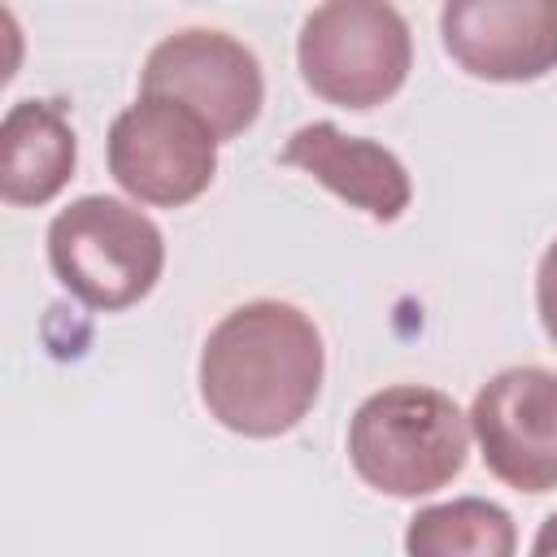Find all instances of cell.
I'll return each instance as SVG.
<instances>
[{"mask_svg":"<svg viewBox=\"0 0 557 557\" xmlns=\"http://www.w3.org/2000/svg\"><path fill=\"white\" fill-rule=\"evenodd\" d=\"M326 374V348L309 313L287 300L231 309L200 348V400L209 418L248 440L300 426Z\"/></svg>","mask_w":557,"mask_h":557,"instance_id":"1","label":"cell"},{"mask_svg":"<svg viewBox=\"0 0 557 557\" xmlns=\"http://www.w3.org/2000/svg\"><path fill=\"white\" fill-rule=\"evenodd\" d=\"M470 413L440 387L396 383L366 396L348 422V461L383 496L418 500L466 470Z\"/></svg>","mask_w":557,"mask_h":557,"instance_id":"2","label":"cell"},{"mask_svg":"<svg viewBox=\"0 0 557 557\" xmlns=\"http://www.w3.org/2000/svg\"><path fill=\"white\" fill-rule=\"evenodd\" d=\"M48 265L74 300L117 313L157 287L165 239L135 205L117 196H78L48 222Z\"/></svg>","mask_w":557,"mask_h":557,"instance_id":"3","label":"cell"},{"mask_svg":"<svg viewBox=\"0 0 557 557\" xmlns=\"http://www.w3.org/2000/svg\"><path fill=\"white\" fill-rule=\"evenodd\" d=\"M296 65L313 96L344 109H374L409 78V22L383 0L318 4L296 35Z\"/></svg>","mask_w":557,"mask_h":557,"instance_id":"4","label":"cell"},{"mask_svg":"<svg viewBox=\"0 0 557 557\" xmlns=\"http://www.w3.org/2000/svg\"><path fill=\"white\" fill-rule=\"evenodd\" d=\"M113 183L139 205L178 209L209 191L218 174V135L200 113L165 96L126 104L104 139Z\"/></svg>","mask_w":557,"mask_h":557,"instance_id":"5","label":"cell"},{"mask_svg":"<svg viewBox=\"0 0 557 557\" xmlns=\"http://www.w3.org/2000/svg\"><path fill=\"white\" fill-rule=\"evenodd\" d=\"M139 96H165L209 122L218 139L244 135L265 100L261 61L226 30L187 26L165 35L139 74Z\"/></svg>","mask_w":557,"mask_h":557,"instance_id":"6","label":"cell"},{"mask_svg":"<svg viewBox=\"0 0 557 557\" xmlns=\"http://www.w3.org/2000/svg\"><path fill=\"white\" fill-rule=\"evenodd\" d=\"M470 431L483 466L513 492L557 487V374L544 366H509L492 374L470 405Z\"/></svg>","mask_w":557,"mask_h":557,"instance_id":"7","label":"cell"},{"mask_svg":"<svg viewBox=\"0 0 557 557\" xmlns=\"http://www.w3.org/2000/svg\"><path fill=\"white\" fill-rule=\"evenodd\" d=\"M444 52L487 83H531L557 70V0H448Z\"/></svg>","mask_w":557,"mask_h":557,"instance_id":"8","label":"cell"},{"mask_svg":"<svg viewBox=\"0 0 557 557\" xmlns=\"http://www.w3.org/2000/svg\"><path fill=\"white\" fill-rule=\"evenodd\" d=\"M283 165L305 170L344 205L361 209L374 222H396L409 200L413 183L400 157L374 139L344 135L335 122H309L283 144Z\"/></svg>","mask_w":557,"mask_h":557,"instance_id":"9","label":"cell"},{"mask_svg":"<svg viewBox=\"0 0 557 557\" xmlns=\"http://www.w3.org/2000/svg\"><path fill=\"white\" fill-rule=\"evenodd\" d=\"M78 161V139L57 100H17L0 126V196L4 205H48Z\"/></svg>","mask_w":557,"mask_h":557,"instance_id":"10","label":"cell"},{"mask_svg":"<svg viewBox=\"0 0 557 557\" xmlns=\"http://www.w3.org/2000/svg\"><path fill=\"white\" fill-rule=\"evenodd\" d=\"M518 527L509 509L483 496L426 505L405 527V557H513Z\"/></svg>","mask_w":557,"mask_h":557,"instance_id":"11","label":"cell"},{"mask_svg":"<svg viewBox=\"0 0 557 557\" xmlns=\"http://www.w3.org/2000/svg\"><path fill=\"white\" fill-rule=\"evenodd\" d=\"M535 309H540L544 335L557 344V239L544 248L540 270H535Z\"/></svg>","mask_w":557,"mask_h":557,"instance_id":"12","label":"cell"},{"mask_svg":"<svg viewBox=\"0 0 557 557\" xmlns=\"http://www.w3.org/2000/svg\"><path fill=\"white\" fill-rule=\"evenodd\" d=\"M531 557H557V513H548V518H544V527L535 531Z\"/></svg>","mask_w":557,"mask_h":557,"instance_id":"13","label":"cell"}]
</instances>
